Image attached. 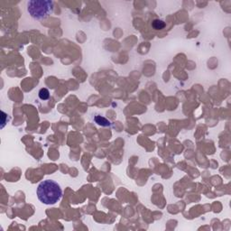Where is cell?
I'll return each mask as SVG.
<instances>
[{
	"mask_svg": "<svg viewBox=\"0 0 231 231\" xmlns=\"http://www.w3.org/2000/svg\"><path fill=\"white\" fill-rule=\"evenodd\" d=\"M36 193L41 202L47 205H53L61 199L62 190L56 181L46 180L38 185Z\"/></svg>",
	"mask_w": 231,
	"mask_h": 231,
	"instance_id": "cell-1",
	"label": "cell"
},
{
	"mask_svg": "<svg viewBox=\"0 0 231 231\" xmlns=\"http://www.w3.org/2000/svg\"><path fill=\"white\" fill-rule=\"evenodd\" d=\"M152 26L154 29L155 30H162L165 27V23L163 20H160V19H155L154 20L152 23Z\"/></svg>",
	"mask_w": 231,
	"mask_h": 231,
	"instance_id": "cell-4",
	"label": "cell"
},
{
	"mask_svg": "<svg viewBox=\"0 0 231 231\" xmlns=\"http://www.w3.org/2000/svg\"><path fill=\"white\" fill-rule=\"evenodd\" d=\"M94 120H95V122L97 123V125H99L101 127H109L111 125V123L106 118L102 117V116H96L94 118Z\"/></svg>",
	"mask_w": 231,
	"mask_h": 231,
	"instance_id": "cell-3",
	"label": "cell"
},
{
	"mask_svg": "<svg viewBox=\"0 0 231 231\" xmlns=\"http://www.w3.org/2000/svg\"><path fill=\"white\" fill-rule=\"evenodd\" d=\"M53 10V2L51 0H31L27 2V12L35 20L45 19Z\"/></svg>",
	"mask_w": 231,
	"mask_h": 231,
	"instance_id": "cell-2",
	"label": "cell"
},
{
	"mask_svg": "<svg viewBox=\"0 0 231 231\" xmlns=\"http://www.w3.org/2000/svg\"><path fill=\"white\" fill-rule=\"evenodd\" d=\"M2 115H3V120H2V126H1V127L3 128L4 127V126H5V124H6V120H5V118L7 117V114L6 113H4V112H2Z\"/></svg>",
	"mask_w": 231,
	"mask_h": 231,
	"instance_id": "cell-6",
	"label": "cell"
},
{
	"mask_svg": "<svg viewBox=\"0 0 231 231\" xmlns=\"http://www.w3.org/2000/svg\"><path fill=\"white\" fill-rule=\"evenodd\" d=\"M38 96L42 100H47L50 97V91L47 89H45V88H43V89L39 90Z\"/></svg>",
	"mask_w": 231,
	"mask_h": 231,
	"instance_id": "cell-5",
	"label": "cell"
}]
</instances>
